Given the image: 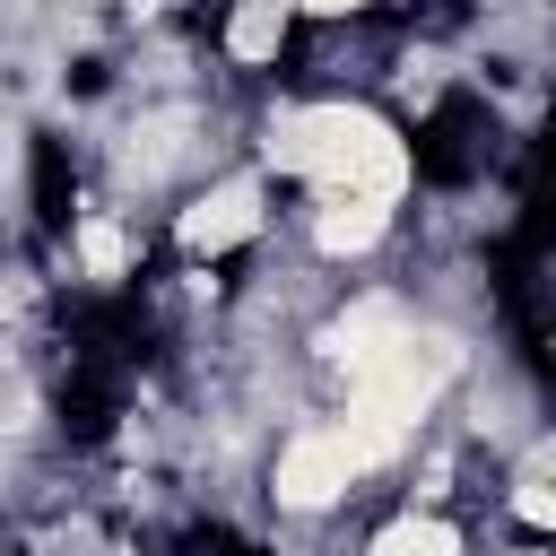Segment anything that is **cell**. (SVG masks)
I'll return each mask as SVG.
<instances>
[{
    "label": "cell",
    "instance_id": "6da1fadb",
    "mask_svg": "<svg viewBox=\"0 0 556 556\" xmlns=\"http://www.w3.org/2000/svg\"><path fill=\"white\" fill-rule=\"evenodd\" d=\"M269 156L287 174H313L330 200H391L408 182V156L391 139V122H374L365 104H304L269 130Z\"/></svg>",
    "mask_w": 556,
    "mask_h": 556
},
{
    "label": "cell",
    "instance_id": "7a4b0ae2",
    "mask_svg": "<svg viewBox=\"0 0 556 556\" xmlns=\"http://www.w3.org/2000/svg\"><path fill=\"white\" fill-rule=\"evenodd\" d=\"M452 356H460L452 339H417V330H408V339H400L391 356H374V365L356 374V408H374V417L408 426V417H417V408L434 400V382L452 374Z\"/></svg>",
    "mask_w": 556,
    "mask_h": 556
},
{
    "label": "cell",
    "instance_id": "3957f363",
    "mask_svg": "<svg viewBox=\"0 0 556 556\" xmlns=\"http://www.w3.org/2000/svg\"><path fill=\"white\" fill-rule=\"evenodd\" d=\"M348 478H356V460H348V443H339V434H295V443H287V460H278V495H287L295 513L330 504Z\"/></svg>",
    "mask_w": 556,
    "mask_h": 556
},
{
    "label": "cell",
    "instance_id": "277c9868",
    "mask_svg": "<svg viewBox=\"0 0 556 556\" xmlns=\"http://www.w3.org/2000/svg\"><path fill=\"white\" fill-rule=\"evenodd\" d=\"M261 226V191L252 182H217L200 208H182V243L191 252H226V243H243Z\"/></svg>",
    "mask_w": 556,
    "mask_h": 556
},
{
    "label": "cell",
    "instance_id": "5b68a950",
    "mask_svg": "<svg viewBox=\"0 0 556 556\" xmlns=\"http://www.w3.org/2000/svg\"><path fill=\"white\" fill-rule=\"evenodd\" d=\"M400 339H408L400 304H356L348 321H330V339H321V348H330V356H339L348 374H365V365H374V356H391Z\"/></svg>",
    "mask_w": 556,
    "mask_h": 556
},
{
    "label": "cell",
    "instance_id": "8992f818",
    "mask_svg": "<svg viewBox=\"0 0 556 556\" xmlns=\"http://www.w3.org/2000/svg\"><path fill=\"white\" fill-rule=\"evenodd\" d=\"M382 226H391V200H330L321 208V252H365V243H382Z\"/></svg>",
    "mask_w": 556,
    "mask_h": 556
},
{
    "label": "cell",
    "instance_id": "52a82bcc",
    "mask_svg": "<svg viewBox=\"0 0 556 556\" xmlns=\"http://www.w3.org/2000/svg\"><path fill=\"white\" fill-rule=\"evenodd\" d=\"M278 35H287V0H243V9L226 17V52H235V61H269Z\"/></svg>",
    "mask_w": 556,
    "mask_h": 556
},
{
    "label": "cell",
    "instance_id": "ba28073f",
    "mask_svg": "<svg viewBox=\"0 0 556 556\" xmlns=\"http://www.w3.org/2000/svg\"><path fill=\"white\" fill-rule=\"evenodd\" d=\"M374 556H460V539H452L443 521H426V513H408V521H391V530L374 539Z\"/></svg>",
    "mask_w": 556,
    "mask_h": 556
},
{
    "label": "cell",
    "instance_id": "9c48e42d",
    "mask_svg": "<svg viewBox=\"0 0 556 556\" xmlns=\"http://www.w3.org/2000/svg\"><path fill=\"white\" fill-rule=\"evenodd\" d=\"M78 261H87V278H122V261H130L122 226H113V217H87V226H78Z\"/></svg>",
    "mask_w": 556,
    "mask_h": 556
},
{
    "label": "cell",
    "instance_id": "30bf717a",
    "mask_svg": "<svg viewBox=\"0 0 556 556\" xmlns=\"http://www.w3.org/2000/svg\"><path fill=\"white\" fill-rule=\"evenodd\" d=\"M513 513L539 521V530H556V486H530V478H521V486H513Z\"/></svg>",
    "mask_w": 556,
    "mask_h": 556
},
{
    "label": "cell",
    "instance_id": "8fae6325",
    "mask_svg": "<svg viewBox=\"0 0 556 556\" xmlns=\"http://www.w3.org/2000/svg\"><path fill=\"white\" fill-rule=\"evenodd\" d=\"M521 478H530V486H556V443H539V452H530V469H521Z\"/></svg>",
    "mask_w": 556,
    "mask_h": 556
},
{
    "label": "cell",
    "instance_id": "7c38bea8",
    "mask_svg": "<svg viewBox=\"0 0 556 556\" xmlns=\"http://www.w3.org/2000/svg\"><path fill=\"white\" fill-rule=\"evenodd\" d=\"M295 9H321V17H339V9H356V0H295Z\"/></svg>",
    "mask_w": 556,
    "mask_h": 556
},
{
    "label": "cell",
    "instance_id": "4fadbf2b",
    "mask_svg": "<svg viewBox=\"0 0 556 556\" xmlns=\"http://www.w3.org/2000/svg\"><path fill=\"white\" fill-rule=\"evenodd\" d=\"M521 556H539V547H521Z\"/></svg>",
    "mask_w": 556,
    "mask_h": 556
}]
</instances>
